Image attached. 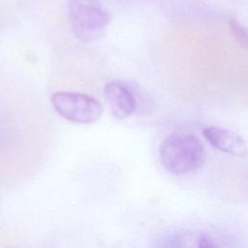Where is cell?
<instances>
[{
  "mask_svg": "<svg viewBox=\"0 0 248 248\" xmlns=\"http://www.w3.org/2000/svg\"><path fill=\"white\" fill-rule=\"evenodd\" d=\"M229 30L235 42L243 48H247V32L246 29L234 18H231L229 21Z\"/></svg>",
  "mask_w": 248,
  "mask_h": 248,
  "instance_id": "52a82bcc",
  "label": "cell"
},
{
  "mask_svg": "<svg viewBox=\"0 0 248 248\" xmlns=\"http://www.w3.org/2000/svg\"><path fill=\"white\" fill-rule=\"evenodd\" d=\"M185 234L180 232H171L157 238L154 248H186Z\"/></svg>",
  "mask_w": 248,
  "mask_h": 248,
  "instance_id": "8992f818",
  "label": "cell"
},
{
  "mask_svg": "<svg viewBox=\"0 0 248 248\" xmlns=\"http://www.w3.org/2000/svg\"><path fill=\"white\" fill-rule=\"evenodd\" d=\"M104 96L111 113L117 119H126L137 110L138 104L133 92L120 80H111L106 83Z\"/></svg>",
  "mask_w": 248,
  "mask_h": 248,
  "instance_id": "277c9868",
  "label": "cell"
},
{
  "mask_svg": "<svg viewBox=\"0 0 248 248\" xmlns=\"http://www.w3.org/2000/svg\"><path fill=\"white\" fill-rule=\"evenodd\" d=\"M161 165L170 173L184 175L198 170L205 160L201 140L191 134L174 133L162 141L159 148Z\"/></svg>",
  "mask_w": 248,
  "mask_h": 248,
  "instance_id": "6da1fadb",
  "label": "cell"
},
{
  "mask_svg": "<svg viewBox=\"0 0 248 248\" xmlns=\"http://www.w3.org/2000/svg\"><path fill=\"white\" fill-rule=\"evenodd\" d=\"M202 136L212 147L224 153L240 157H245L247 154L246 141L230 129L208 126L202 129Z\"/></svg>",
  "mask_w": 248,
  "mask_h": 248,
  "instance_id": "5b68a950",
  "label": "cell"
},
{
  "mask_svg": "<svg viewBox=\"0 0 248 248\" xmlns=\"http://www.w3.org/2000/svg\"><path fill=\"white\" fill-rule=\"evenodd\" d=\"M69 20L74 36L83 44L100 40L110 21L100 0H68Z\"/></svg>",
  "mask_w": 248,
  "mask_h": 248,
  "instance_id": "7a4b0ae2",
  "label": "cell"
},
{
  "mask_svg": "<svg viewBox=\"0 0 248 248\" xmlns=\"http://www.w3.org/2000/svg\"><path fill=\"white\" fill-rule=\"evenodd\" d=\"M197 248H218L214 240L205 233H201L197 239Z\"/></svg>",
  "mask_w": 248,
  "mask_h": 248,
  "instance_id": "ba28073f",
  "label": "cell"
},
{
  "mask_svg": "<svg viewBox=\"0 0 248 248\" xmlns=\"http://www.w3.org/2000/svg\"><path fill=\"white\" fill-rule=\"evenodd\" d=\"M50 101L53 108L61 117L75 123H94L103 113L101 103L82 93L56 91L51 95Z\"/></svg>",
  "mask_w": 248,
  "mask_h": 248,
  "instance_id": "3957f363",
  "label": "cell"
}]
</instances>
